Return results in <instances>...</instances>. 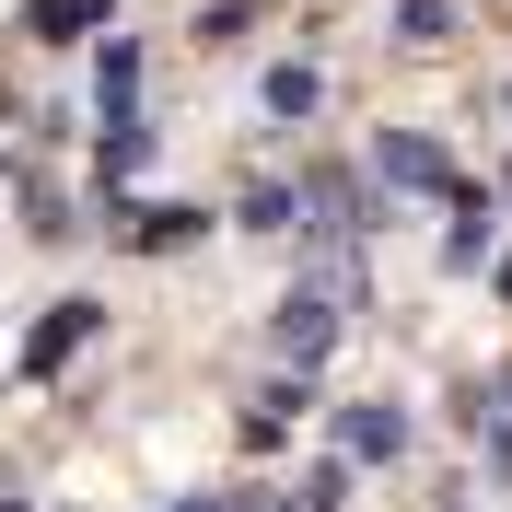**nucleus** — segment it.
<instances>
[{
  "label": "nucleus",
  "mask_w": 512,
  "mask_h": 512,
  "mask_svg": "<svg viewBox=\"0 0 512 512\" xmlns=\"http://www.w3.org/2000/svg\"><path fill=\"white\" fill-rule=\"evenodd\" d=\"M373 187L396 198V210H443L454 198V152L431 128H373Z\"/></svg>",
  "instance_id": "obj_2"
},
{
  "label": "nucleus",
  "mask_w": 512,
  "mask_h": 512,
  "mask_svg": "<svg viewBox=\"0 0 512 512\" xmlns=\"http://www.w3.org/2000/svg\"><path fill=\"white\" fill-rule=\"evenodd\" d=\"M408 443H419V419L396 408V396H350V408H338V454H350V466H396Z\"/></svg>",
  "instance_id": "obj_6"
},
{
  "label": "nucleus",
  "mask_w": 512,
  "mask_h": 512,
  "mask_svg": "<svg viewBox=\"0 0 512 512\" xmlns=\"http://www.w3.org/2000/svg\"><path fill=\"white\" fill-rule=\"evenodd\" d=\"M187 512H222V501H187Z\"/></svg>",
  "instance_id": "obj_19"
},
{
  "label": "nucleus",
  "mask_w": 512,
  "mask_h": 512,
  "mask_svg": "<svg viewBox=\"0 0 512 512\" xmlns=\"http://www.w3.org/2000/svg\"><path fill=\"white\" fill-rule=\"evenodd\" d=\"M489 396H501V408H512V373H501V384H489Z\"/></svg>",
  "instance_id": "obj_17"
},
{
  "label": "nucleus",
  "mask_w": 512,
  "mask_h": 512,
  "mask_svg": "<svg viewBox=\"0 0 512 512\" xmlns=\"http://www.w3.org/2000/svg\"><path fill=\"white\" fill-rule=\"evenodd\" d=\"M233 512H303V489H291V478H256V489H233Z\"/></svg>",
  "instance_id": "obj_14"
},
{
  "label": "nucleus",
  "mask_w": 512,
  "mask_h": 512,
  "mask_svg": "<svg viewBox=\"0 0 512 512\" xmlns=\"http://www.w3.org/2000/svg\"><path fill=\"white\" fill-rule=\"evenodd\" d=\"M291 187H303V245H373L384 222H396V198L373 187V175H350V163H303V175H291Z\"/></svg>",
  "instance_id": "obj_1"
},
{
  "label": "nucleus",
  "mask_w": 512,
  "mask_h": 512,
  "mask_svg": "<svg viewBox=\"0 0 512 512\" xmlns=\"http://www.w3.org/2000/svg\"><path fill=\"white\" fill-rule=\"evenodd\" d=\"M489 187H501V198H512V163H501V175H489Z\"/></svg>",
  "instance_id": "obj_16"
},
{
  "label": "nucleus",
  "mask_w": 512,
  "mask_h": 512,
  "mask_svg": "<svg viewBox=\"0 0 512 512\" xmlns=\"http://www.w3.org/2000/svg\"><path fill=\"white\" fill-rule=\"evenodd\" d=\"M105 233H117L128 256H187V245H210V198H105Z\"/></svg>",
  "instance_id": "obj_3"
},
{
  "label": "nucleus",
  "mask_w": 512,
  "mask_h": 512,
  "mask_svg": "<svg viewBox=\"0 0 512 512\" xmlns=\"http://www.w3.org/2000/svg\"><path fill=\"white\" fill-rule=\"evenodd\" d=\"M256 117H268V128H326V117H338V70L303 59V47L268 59V70H256Z\"/></svg>",
  "instance_id": "obj_5"
},
{
  "label": "nucleus",
  "mask_w": 512,
  "mask_h": 512,
  "mask_svg": "<svg viewBox=\"0 0 512 512\" xmlns=\"http://www.w3.org/2000/svg\"><path fill=\"white\" fill-rule=\"evenodd\" d=\"M501 117H512V70H501Z\"/></svg>",
  "instance_id": "obj_18"
},
{
  "label": "nucleus",
  "mask_w": 512,
  "mask_h": 512,
  "mask_svg": "<svg viewBox=\"0 0 512 512\" xmlns=\"http://www.w3.org/2000/svg\"><path fill=\"white\" fill-rule=\"evenodd\" d=\"M384 35H396L408 59H454V47L478 35V12H466V0H384Z\"/></svg>",
  "instance_id": "obj_7"
},
{
  "label": "nucleus",
  "mask_w": 512,
  "mask_h": 512,
  "mask_svg": "<svg viewBox=\"0 0 512 512\" xmlns=\"http://www.w3.org/2000/svg\"><path fill=\"white\" fill-rule=\"evenodd\" d=\"M303 419H315V373H268V384L245 396V443H256V454H280Z\"/></svg>",
  "instance_id": "obj_8"
},
{
  "label": "nucleus",
  "mask_w": 512,
  "mask_h": 512,
  "mask_svg": "<svg viewBox=\"0 0 512 512\" xmlns=\"http://www.w3.org/2000/svg\"><path fill=\"white\" fill-rule=\"evenodd\" d=\"M24 233H35V245H70V233H82V222H70V198L47 187V175L24 187Z\"/></svg>",
  "instance_id": "obj_12"
},
{
  "label": "nucleus",
  "mask_w": 512,
  "mask_h": 512,
  "mask_svg": "<svg viewBox=\"0 0 512 512\" xmlns=\"http://www.w3.org/2000/svg\"><path fill=\"white\" fill-rule=\"evenodd\" d=\"M233 233H256V245H303V187H291V175H256L245 210H233Z\"/></svg>",
  "instance_id": "obj_9"
},
{
  "label": "nucleus",
  "mask_w": 512,
  "mask_h": 512,
  "mask_svg": "<svg viewBox=\"0 0 512 512\" xmlns=\"http://www.w3.org/2000/svg\"><path fill=\"white\" fill-rule=\"evenodd\" d=\"M501 245H512V198L454 175V198H443V268H454V280H489V256H501Z\"/></svg>",
  "instance_id": "obj_4"
},
{
  "label": "nucleus",
  "mask_w": 512,
  "mask_h": 512,
  "mask_svg": "<svg viewBox=\"0 0 512 512\" xmlns=\"http://www.w3.org/2000/svg\"><path fill=\"white\" fill-rule=\"evenodd\" d=\"M489 291H501V303H512V245H501V256H489Z\"/></svg>",
  "instance_id": "obj_15"
},
{
  "label": "nucleus",
  "mask_w": 512,
  "mask_h": 512,
  "mask_svg": "<svg viewBox=\"0 0 512 512\" xmlns=\"http://www.w3.org/2000/svg\"><path fill=\"white\" fill-rule=\"evenodd\" d=\"M94 326H105V303H94V291H70L59 315H47V326H35V338H24V373H59V361L82 350V338H94Z\"/></svg>",
  "instance_id": "obj_10"
},
{
  "label": "nucleus",
  "mask_w": 512,
  "mask_h": 512,
  "mask_svg": "<svg viewBox=\"0 0 512 512\" xmlns=\"http://www.w3.org/2000/svg\"><path fill=\"white\" fill-rule=\"evenodd\" d=\"M105 12H117V0H24V35H35V47H82Z\"/></svg>",
  "instance_id": "obj_11"
},
{
  "label": "nucleus",
  "mask_w": 512,
  "mask_h": 512,
  "mask_svg": "<svg viewBox=\"0 0 512 512\" xmlns=\"http://www.w3.org/2000/svg\"><path fill=\"white\" fill-rule=\"evenodd\" d=\"M466 431H478V454H489V466H501V478H512V408H501V396H489V408L466 419Z\"/></svg>",
  "instance_id": "obj_13"
}]
</instances>
